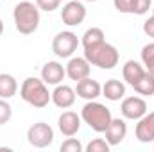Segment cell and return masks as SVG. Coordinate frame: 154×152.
Wrapping results in <instances>:
<instances>
[{"mask_svg": "<svg viewBox=\"0 0 154 152\" xmlns=\"http://www.w3.org/2000/svg\"><path fill=\"white\" fill-rule=\"evenodd\" d=\"M27 140L32 147L36 149H45L48 145H52L54 141V131L48 123L45 122H36L29 127L27 131Z\"/></svg>", "mask_w": 154, "mask_h": 152, "instance_id": "obj_6", "label": "cell"}, {"mask_svg": "<svg viewBox=\"0 0 154 152\" xmlns=\"http://www.w3.org/2000/svg\"><path fill=\"white\" fill-rule=\"evenodd\" d=\"M2 32H4V22H2V18H0V36H2Z\"/></svg>", "mask_w": 154, "mask_h": 152, "instance_id": "obj_29", "label": "cell"}, {"mask_svg": "<svg viewBox=\"0 0 154 152\" xmlns=\"http://www.w3.org/2000/svg\"><path fill=\"white\" fill-rule=\"evenodd\" d=\"M151 5H152V0H134L133 2V14H138V16L145 14V13H149Z\"/></svg>", "mask_w": 154, "mask_h": 152, "instance_id": "obj_25", "label": "cell"}, {"mask_svg": "<svg viewBox=\"0 0 154 152\" xmlns=\"http://www.w3.org/2000/svg\"><path fill=\"white\" fill-rule=\"evenodd\" d=\"M57 127L66 138L75 136L79 132V129H81V116L74 111H65L57 118Z\"/></svg>", "mask_w": 154, "mask_h": 152, "instance_id": "obj_14", "label": "cell"}, {"mask_svg": "<svg viewBox=\"0 0 154 152\" xmlns=\"http://www.w3.org/2000/svg\"><path fill=\"white\" fill-rule=\"evenodd\" d=\"M120 113L127 120H140L147 113V102L142 97H125L120 104Z\"/></svg>", "mask_w": 154, "mask_h": 152, "instance_id": "obj_8", "label": "cell"}, {"mask_svg": "<svg viewBox=\"0 0 154 152\" xmlns=\"http://www.w3.org/2000/svg\"><path fill=\"white\" fill-rule=\"evenodd\" d=\"M65 75H66V70H65V66L59 61H48L41 68V79H43V82L50 84V86L61 84V81L65 79Z\"/></svg>", "mask_w": 154, "mask_h": 152, "instance_id": "obj_9", "label": "cell"}, {"mask_svg": "<svg viewBox=\"0 0 154 152\" xmlns=\"http://www.w3.org/2000/svg\"><path fill=\"white\" fill-rule=\"evenodd\" d=\"M13 116V108L7 102V99H0V125L7 123Z\"/></svg>", "mask_w": 154, "mask_h": 152, "instance_id": "obj_23", "label": "cell"}, {"mask_svg": "<svg viewBox=\"0 0 154 152\" xmlns=\"http://www.w3.org/2000/svg\"><path fill=\"white\" fill-rule=\"evenodd\" d=\"M142 63H143V68L154 75V43H147L142 48Z\"/></svg>", "mask_w": 154, "mask_h": 152, "instance_id": "obj_21", "label": "cell"}, {"mask_svg": "<svg viewBox=\"0 0 154 152\" xmlns=\"http://www.w3.org/2000/svg\"><path fill=\"white\" fill-rule=\"evenodd\" d=\"M61 152H82V143L77 140V138H68V140H65L63 143H61Z\"/></svg>", "mask_w": 154, "mask_h": 152, "instance_id": "obj_24", "label": "cell"}, {"mask_svg": "<svg viewBox=\"0 0 154 152\" xmlns=\"http://www.w3.org/2000/svg\"><path fill=\"white\" fill-rule=\"evenodd\" d=\"M102 95H104L108 100L116 102V100L124 99V95H125V84H124L122 81H118V79H109V81H106L104 86H102Z\"/></svg>", "mask_w": 154, "mask_h": 152, "instance_id": "obj_17", "label": "cell"}, {"mask_svg": "<svg viewBox=\"0 0 154 152\" xmlns=\"http://www.w3.org/2000/svg\"><path fill=\"white\" fill-rule=\"evenodd\" d=\"M109 149H111V145L104 138H95L86 145V152H108Z\"/></svg>", "mask_w": 154, "mask_h": 152, "instance_id": "obj_22", "label": "cell"}, {"mask_svg": "<svg viewBox=\"0 0 154 152\" xmlns=\"http://www.w3.org/2000/svg\"><path fill=\"white\" fill-rule=\"evenodd\" d=\"M86 18V7L82 2L79 0H70L63 5L61 9V20L65 25L68 27H75V25H81Z\"/></svg>", "mask_w": 154, "mask_h": 152, "instance_id": "obj_7", "label": "cell"}, {"mask_svg": "<svg viewBox=\"0 0 154 152\" xmlns=\"http://www.w3.org/2000/svg\"><path fill=\"white\" fill-rule=\"evenodd\" d=\"M79 47V38L77 34H74L72 31H63V32H57L54 39H52V52L61 57V59H66V57H72L74 52Z\"/></svg>", "mask_w": 154, "mask_h": 152, "instance_id": "obj_5", "label": "cell"}, {"mask_svg": "<svg viewBox=\"0 0 154 152\" xmlns=\"http://www.w3.org/2000/svg\"><path fill=\"white\" fill-rule=\"evenodd\" d=\"M134 134H136V140L142 141V143H151V141H154V111L145 113L138 120L136 129H134Z\"/></svg>", "mask_w": 154, "mask_h": 152, "instance_id": "obj_11", "label": "cell"}, {"mask_svg": "<svg viewBox=\"0 0 154 152\" xmlns=\"http://www.w3.org/2000/svg\"><path fill=\"white\" fill-rule=\"evenodd\" d=\"M104 134H106V141H108L111 147L120 145V143L124 141L125 134H127V123H125V120H124V118H113V120L109 122L108 129L104 131Z\"/></svg>", "mask_w": 154, "mask_h": 152, "instance_id": "obj_13", "label": "cell"}, {"mask_svg": "<svg viewBox=\"0 0 154 152\" xmlns=\"http://www.w3.org/2000/svg\"><path fill=\"white\" fill-rule=\"evenodd\" d=\"M75 93H77V97H81L84 100H95L97 97L102 95V86L97 81H93L91 77H86V79L77 82Z\"/></svg>", "mask_w": 154, "mask_h": 152, "instance_id": "obj_15", "label": "cell"}, {"mask_svg": "<svg viewBox=\"0 0 154 152\" xmlns=\"http://www.w3.org/2000/svg\"><path fill=\"white\" fill-rule=\"evenodd\" d=\"M61 2H63V0H61Z\"/></svg>", "mask_w": 154, "mask_h": 152, "instance_id": "obj_32", "label": "cell"}, {"mask_svg": "<svg viewBox=\"0 0 154 152\" xmlns=\"http://www.w3.org/2000/svg\"><path fill=\"white\" fill-rule=\"evenodd\" d=\"M102 41H106V36H104V31L99 29V27H91V29H88V31L82 34V39H81L84 50L93 48V47L100 45Z\"/></svg>", "mask_w": 154, "mask_h": 152, "instance_id": "obj_18", "label": "cell"}, {"mask_svg": "<svg viewBox=\"0 0 154 152\" xmlns=\"http://www.w3.org/2000/svg\"><path fill=\"white\" fill-rule=\"evenodd\" d=\"M20 97L32 108L43 109L48 106V102L52 100V95L48 93L47 84L43 82V79L38 77H27L22 86H20Z\"/></svg>", "mask_w": 154, "mask_h": 152, "instance_id": "obj_2", "label": "cell"}, {"mask_svg": "<svg viewBox=\"0 0 154 152\" xmlns=\"http://www.w3.org/2000/svg\"><path fill=\"white\" fill-rule=\"evenodd\" d=\"M133 2H134V0H113L115 9L118 13H124V14L133 13Z\"/></svg>", "mask_w": 154, "mask_h": 152, "instance_id": "obj_27", "label": "cell"}, {"mask_svg": "<svg viewBox=\"0 0 154 152\" xmlns=\"http://www.w3.org/2000/svg\"><path fill=\"white\" fill-rule=\"evenodd\" d=\"M50 95H52V102H54L57 108H61V109L72 108L74 102H75V97H77L75 90L70 88L68 84H57L56 90H54Z\"/></svg>", "mask_w": 154, "mask_h": 152, "instance_id": "obj_12", "label": "cell"}, {"mask_svg": "<svg viewBox=\"0 0 154 152\" xmlns=\"http://www.w3.org/2000/svg\"><path fill=\"white\" fill-rule=\"evenodd\" d=\"M13 18H14V27L20 34H25V36L34 34L39 27V7L29 0L18 2L14 5Z\"/></svg>", "mask_w": 154, "mask_h": 152, "instance_id": "obj_1", "label": "cell"}, {"mask_svg": "<svg viewBox=\"0 0 154 152\" xmlns=\"http://www.w3.org/2000/svg\"><path fill=\"white\" fill-rule=\"evenodd\" d=\"M81 120H84V123H88V127L93 129L95 132H104L109 122L113 120V114L104 104L88 100L81 111Z\"/></svg>", "mask_w": 154, "mask_h": 152, "instance_id": "obj_3", "label": "cell"}, {"mask_svg": "<svg viewBox=\"0 0 154 152\" xmlns=\"http://www.w3.org/2000/svg\"><path fill=\"white\" fill-rule=\"evenodd\" d=\"M143 32H145L149 38H154V14L143 22Z\"/></svg>", "mask_w": 154, "mask_h": 152, "instance_id": "obj_28", "label": "cell"}, {"mask_svg": "<svg viewBox=\"0 0 154 152\" xmlns=\"http://www.w3.org/2000/svg\"><path fill=\"white\" fill-rule=\"evenodd\" d=\"M66 70V75L70 77L72 81H82L86 77H90V72H91V65L88 63L86 57H70L68 65L65 66Z\"/></svg>", "mask_w": 154, "mask_h": 152, "instance_id": "obj_10", "label": "cell"}, {"mask_svg": "<svg viewBox=\"0 0 154 152\" xmlns=\"http://www.w3.org/2000/svg\"><path fill=\"white\" fill-rule=\"evenodd\" d=\"M86 2H97V0H86Z\"/></svg>", "mask_w": 154, "mask_h": 152, "instance_id": "obj_30", "label": "cell"}, {"mask_svg": "<svg viewBox=\"0 0 154 152\" xmlns=\"http://www.w3.org/2000/svg\"><path fill=\"white\" fill-rule=\"evenodd\" d=\"M18 91V82L11 74H0V99H11Z\"/></svg>", "mask_w": 154, "mask_h": 152, "instance_id": "obj_19", "label": "cell"}, {"mask_svg": "<svg viewBox=\"0 0 154 152\" xmlns=\"http://www.w3.org/2000/svg\"><path fill=\"white\" fill-rule=\"evenodd\" d=\"M152 14H154V9H152Z\"/></svg>", "mask_w": 154, "mask_h": 152, "instance_id": "obj_31", "label": "cell"}, {"mask_svg": "<svg viewBox=\"0 0 154 152\" xmlns=\"http://www.w3.org/2000/svg\"><path fill=\"white\" fill-rule=\"evenodd\" d=\"M84 57L88 59V63L91 66H99L102 70H111L118 65L120 54H118L116 47H113L108 41H102L100 45L84 50Z\"/></svg>", "mask_w": 154, "mask_h": 152, "instance_id": "obj_4", "label": "cell"}, {"mask_svg": "<svg viewBox=\"0 0 154 152\" xmlns=\"http://www.w3.org/2000/svg\"><path fill=\"white\" fill-rule=\"evenodd\" d=\"M36 5L39 7V11L52 13L61 5V0H36Z\"/></svg>", "mask_w": 154, "mask_h": 152, "instance_id": "obj_26", "label": "cell"}, {"mask_svg": "<svg viewBox=\"0 0 154 152\" xmlns=\"http://www.w3.org/2000/svg\"><path fill=\"white\" fill-rule=\"evenodd\" d=\"M145 68H143V65H140L138 61H134V59H129V61H125V65L122 66V75H124V81L129 84V86H134L142 77L145 75Z\"/></svg>", "mask_w": 154, "mask_h": 152, "instance_id": "obj_16", "label": "cell"}, {"mask_svg": "<svg viewBox=\"0 0 154 152\" xmlns=\"http://www.w3.org/2000/svg\"><path fill=\"white\" fill-rule=\"evenodd\" d=\"M134 91L138 93V95H143V97H152L154 95V75L152 74H149V72H145V75L142 77L134 86Z\"/></svg>", "mask_w": 154, "mask_h": 152, "instance_id": "obj_20", "label": "cell"}]
</instances>
